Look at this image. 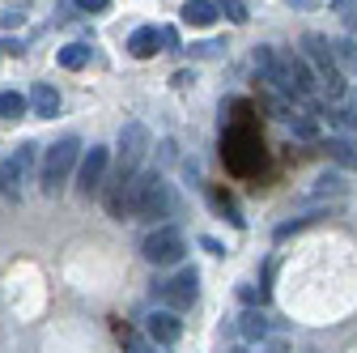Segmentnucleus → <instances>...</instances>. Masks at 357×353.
I'll list each match as a JSON object with an SVG mask.
<instances>
[{"label": "nucleus", "instance_id": "1", "mask_svg": "<svg viewBox=\"0 0 357 353\" xmlns=\"http://www.w3.org/2000/svg\"><path fill=\"white\" fill-rule=\"evenodd\" d=\"M77 158H81V141H77V137L56 141V145L47 149V158H43V192L56 196V192L68 183V174H73Z\"/></svg>", "mask_w": 357, "mask_h": 353}, {"label": "nucleus", "instance_id": "2", "mask_svg": "<svg viewBox=\"0 0 357 353\" xmlns=\"http://www.w3.org/2000/svg\"><path fill=\"white\" fill-rule=\"evenodd\" d=\"M302 47H306L310 60H315V85H324L328 98H340V94H344V77H340V64L332 60L328 38H324V34H306Z\"/></svg>", "mask_w": 357, "mask_h": 353}, {"label": "nucleus", "instance_id": "3", "mask_svg": "<svg viewBox=\"0 0 357 353\" xmlns=\"http://www.w3.org/2000/svg\"><path fill=\"white\" fill-rule=\"evenodd\" d=\"M226 162H230L238 174H251V170L264 162L255 128H234V132H226Z\"/></svg>", "mask_w": 357, "mask_h": 353}, {"label": "nucleus", "instance_id": "4", "mask_svg": "<svg viewBox=\"0 0 357 353\" xmlns=\"http://www.w3.org/2000/svg\"><path fill=\"white\" fill-rule=\"evenodd\" d=\"M196 285H200V273H196V269H183V273H174L170 281L158 285V302L166 306V311L178 315V311H188V306L196 302V294H200Z\"/></svg>", "mask_w": 357, "mask_h": 353}, {"label": "nucleus", "instance_id": "5", "mask_svg": "<svg viewBox=\"0 0 357 353\" xmlns=\"http://www.w3.org/2000/svg\"><path fill=\"white\" fill-rule=\"evenodd\" d=\"M183 251H188V243H183V234H178L174 226H158L145 243H141V255L149 260V264H178L183 260Z\"/></svg>", "mask_w": 357, "mask_h": 353}, {"label": "nucleus", "instance_id": "6", "mask_svg": "<svg viewBox=\"0 0 357 353\" xmlns=\"http://www.w3.org/2000/svg\"><path fill=\"white\" fill-rule=\"evenodd\" d=\"M145 153H149V128L145 123H123L119 128V170L123 174H137L141 170V162H145Z\"/></svg>", "mask_w": 357, "mask_h": 353}, {"label": "nucleus", "instance_id": "7", "mask_svg": "<svg viewBox=\"0 0 357 353\" xmlns=\"http://www.w3.org/2000/svg\"><path fill=\"white\" fill-rule=\"evenodd\" d=\"M107 166H111V153L102 145H89L81 166H77V192L81 196H94L102 183H107Z\"/></svg>", "mask_w": 357, "mask_h": 353}, {"label": "nucleus", "instance_id": "8", "mask_svg": "<svg viewBox=\"0 0 357 353\" xmlns=\"http://www.w3.org/2000/svg\"><path fill=\"white\" fill-rule=\"evenodd\" d=\"M145 332H149L153 345H174L178 336H183V324H178L174 311H153V315L145 320Z\"/></svg>", "mask_w": 357, "mask_h": 353}, {"label": "nucleus", "instance_id": "9", "mask_svg": "<svg viewBox=\"0 0 357 353\" xmlns=\"http://www.w3.org/2000/svg\"><path fill=\"white\" fill-rule=\"evenodd\" d=\"M30 111L38 119H56L60 115V90H56V85H47V81H38L34 90H30Z\"/></svg>", "mask_w": 357, "mask_h": 353}, {"label": "nucleus", "instance_id": "10", "mask_svg": "<svg viewBox=\"0 0 357 353\" xmlns=\"http://www.w3.org/2000/svg\"><path fill=\"white\" fill-rule=\"evenodd\" d=\"M128 52L137 56V60H149V56H158V26H141V30H132V38H128Z\"/></svg>", "mask_w": 357, "mask_h": 353}, {"label": "nucleus", "instance_id": "11", "mask_svg": "<svg viewBox=\"0 0 357 353\" xmlns=\"http://www.w3.org/2000/svg\"><path fill=\"white\" fill-rule=\"evenodd\" d=\"M178 17H183L188 26H213L217 22V5L213 0H188V5L178 9Z\"/></svg>", "mask_w": 357, "mask_h": 353}, {"label": "nucleus", "instance_id": "12", "mask_svg": "<svg viewBox=\"0 0 357 353\" xmlns=\"http://www.w3.org/2000/svg\"><path fill=\"white\" fill-rule=\"evenodd\" d=\"M208 204H213V213L226 217L230 226H243V213H238V204H234V196L226 188H208Z\"/></svg>", "mask_w": 357, "mask_h": 353}, {"label": "nucleus", "instance_id": "13", "mask_svg": "<svg viewBox=\"0 0 357 353\" xmlns=\"http://www.w3.org/2000/svg\"><path fill=\"white\" fill-rule=\"evenodd\" d=\"M22 179H26V174L17 170L13 158L0 162V196H5V200H17V196H22Z\"/></svg>", "mask_w": 357, "mask_h": 353}, {"label": "nucleus", "instance_id": "14", "mask_svg": "<svg viewBox=\"0 0 357 353\" xmlns=\"http://www.w3.org/2000/svg\"><path fill=\"white\" fill-rule=\"evenodd\" d=\"M85 64H89V47H85V43H68V47H60V68L77 73Z\"/></svg>", "mask_w": 357, "mask_h": 353}, {"label": "nucleus", "instance_id": "15", "mask_svg": "<svg viewBox=\"0 0 357 353\" xmlns=\"http://www.w3.org/2000/svg\"><path fill=\"white\" fill-rule=\"evenodd\" d=\"M238 328H243V336H247V340H259V336L268 332V324H264V315H259V311H243Z\"/></svg>", "mask_w": 357, "mask_h": 353}, {"label": "nucleus", "instance_id": "16", "mask_svg": "<svg viewBox=\"0 0 357 353\" xmlns=\"http://www.w3.org/2000/svg\"><path fill=\"white\" fill-rule=\"evenodd\" d=\"M328 153H332L340 166H357V149H353L349 141H340V137H332V141H328Z\"/></svg>", "mask_w": 357, "mask_h": 353}, {"label": "nucleus", "instance_id": "17", "mask_svg": "<svg viewBox=\"0 0 357 353\" xmlns=\"http://www.w3.org/2000/svg\"><path fill=\"white\" fill-rule=\"evenodd\" d=\"M26 111V98L17 94V90H5V94H0V115H5V119H17Z\"/></svg>", "mask_w": 357, "mask_h": 353}, {"label": "nucleus", "instance_id": "18", "mask_svg": "<svg viewBox=\"0 0 357 353\" xmlns=\"http://www.w3.org/2000/svg\"><path fill=\"white\" fill-rule=\"evenodd\" d=\"M115 332H119V340L128 345V353H153V340H141L132 328H123V324H115Z\"/></svg>", "mask_w": 357, "mask_h": 353}, {"label": "nucleus", "instance_id": "19", "mask_svg": "<svg viewBox=\"0 0 357 353\" xmlns=\"http://www.w3.org/2000/svg\"><path fill=\"white\" fill-rule=\"evenodd\" d=\"M213 5H217V13H226L230 22H247V5H243V0H213Z\"/></svg>", "mask_w": 357, "mask_h": 353}, {"label": "nucleus", "instance_id": "20", "mask_svg": "<svg viewBox=\"0 0 357 353\" xmlns=\"http://www.w3.org/2000/svg\"><path fill=\"white\" fill-rule=\"evenodd\" d=\"M13 162H17V170L26 174V170L34 166V145H30V141H26V145H17V153H13Z\"/></svg>", "mask_w": 357, "mask_h": 353}, {"label": "nucleus", "instance_id": "21", "mask_svg": "<svg viewBox=\"0 0 357 353\" xmlns=\"http://www.w3.org/2000/svg\"><path fill=\"white\" fill-rule=\"evenodd\" d=\"M158 43H166L162 52H178V30H174V26H162V30H158Z\"/></svg>", "mask_w": 357, "mask_h": 353}, {"label": "nucleus", "instance_id": "22", "mask_svg": "<svg viewBox=\"0 0 357 353\" xmlns=\"http://www.w3.org/2000/svg\"><path fill=\"white\" fill-rule=\"evenodd\" d=\"M22 9H0V26H5V30H13V26H22Z\"/></svg>", "mask_w": 357, "mask_h": 353}, {"label": "nucleus", "instance_id": "23", "mask_svg": "<svg viewBox=\"0 0 357 353\" xmlns=\"http://www.w3.org/2000/svg\"><path fill=\"white\" fill-rule=\"evenodd\" d=\"M238 294H243V302H264V298H268V290H264V285H243Z\"/></svg>", "mask_w": 357, "mask_h": 353}, {"label": "nucleus", "instance_id": "24", "mask_svg": "<svg viewBox=\"0 0 357 353\" xmlns=\"http://www.w3.org/2000/svg\"><path fill=\"white\" fill-rule=\"evenodd\" d=\"M77 9H85V13H107L111 0H77Z\"/></svg>", "mask_w": 357, "mask_h": 353}, {"label": "nucleus", "instance_id": "25", "mask_svg": "<svg viewBox=\"0 0 357 353\" xmlns=\"http://www.w3.org/2000/svg\"><path fill=\"white\" fill-rule=\"evenodd\" d=\"M192 56H221V43H196Z\"/></svg>", "mask_w": 357, "mask_h": 353}, {"label": "nucleus", "instance_id": "26", "mask_svg": "<svg viewBox=\"0 0 357 353\" xmlns=\"http://www.w3.org/2000/svg\"><path fill=\"white\" fill-rule=\"evenodd\" d=\"M0 52H5V56H22V43L17 38H5V43H0Z\"/></svg>", "mask_w": 357, "mask_h": 353}, {"label": "nucleus", "instance_id": "27", "mask_svg": "<svg viewBox=\"0 0 357 353\" xmlns=\"http://www.w3.org/2000/svg\"><path fill=\"white\" fill-rule=\"evenodd\" d=\"M332 9L336 13H349V9H357V0H332Z\"/></svg>", "mask_w": 357, "mask_h": 353}, {"label": "nucleus", "instance_id": "28", "mask_svg": "<svg viewBox=\"0 0 357 353\" xmlns=\"http://www.w3.org/2000/svg\"><path fill=\"white\" fill-rule=\"evenodd\" d=\"M200 247H204V251H213V255H221V243H217V239H200Z\"/></svg>", "mask_w": 357, "mask_h": 353}, {"label": "nucleus", "instance_id": "29", "mask_svg": "<svg viewBox=\"0 0 357 353\" xmlns=\"http://www.w3.org/2000/svg\"><path fill=\"white\" fill-rule=\"evenodd\" d=\"M289 5H315V0H289Z\"/></svg>", "mask_w": 357, "mask_h": 353}]
</instances>
